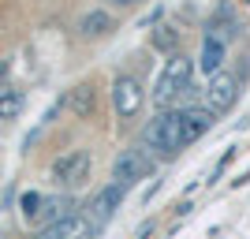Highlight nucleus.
Masks as SVG:
<instances>
[{
    "mask_svg": "<svg viewBox=\"0 0 250 239\" xmlns=\"http://www.w3.org/2000/svg\"><path fill=\"white\" fill-rule=\"evenodd\" d=\"M149 168H153L149 153H142V150H124V153L112 161V179L124 183V187H131V183H138V179L146 176Z\"/></svg>",
    "mask_w": 250,
    "mask_h": 239,
    "instance_id": "6",
    "label": "nucleus"
},
{
    "mask_svg": "<svg viewBox=\"0 0 250 239\" xmlns=\"http://www.w3.org/2000/svg\"><path fill=\"white\" fill-rule=\"evenodd\" d=\"M198 71H206L209 79L217 71H224V42L206 34V42H202V56H198Z\"/></svg>",
    "mask_w": 250,
    "mask_h": 239,
    "instance_id": "9",
    "label": "nucleus"
},
{
    "mask_svg": "<svg viewBox=\"0 0 250 239\" xmlns=\"http://www.w3.org/2000/svg\"><path fill=\"white\" fill-rule=\"evenodd\" d=\"M8 90H11L8 83H0V101H4V97H8Z\"/></svg>",
    "mask_w": 250,
    "mask_h": 239,
    "instance_id": "20",
    "label": "nucleus"
},
{
    "mask_svg": "<svg viewBox=\"0 0 250 239\" xmlns=\"http://www.w3.org/2000/svg\"><path fill=\"white\" fill-rule=\"evenodd\" d=\"M142 142L149 146V153L172 161V157L190 142L187 138V124H183V109H165L161 116H153L149 127L142 131Z\"/></svg>",
    "mask_w": 250,
    "mask_h": 239,
    "instance_id": "1",
    "label": "nucleus"
},
{
    "mask_svg": "<svg viewBox=\"0 0 250 239\" xmlns=\"http://www.w3.org/2000/svg\"><path fill=\"white\" fill-rule=\"evenodd\" d=\"M8 79V60H0V83Z\"/></svg>",
    "mask_w": 250,
    "mask_h": 239,
    "instance_id": "19",
    "label": "nucleus"
},
{
    "mask_svg": "<svg viewBox=\"0 0 250 239\" xmlns=\"http://www.w3.org/2000/svg\"><path fill=\"white\" fill-rule=\"evenodd\" d=\"M142 101H146V94H142V83H138L135 75H116V83H112L116 116L120 120H135L142 112Z\"/></svg>",
    "mask_w": 250,
    "mask_h": 239,
    "instance_id": "4",
    "label": "nucleus"
},
{
    "mask_svg": "<svg viewBox=\"0 0 250 239\" xmlns=\"http://www.w3.org/2000/svg\"><path fill=\"white\" fill-rule=\"evenodd\" d=\"M67 109H71L79 120H90V116H94V109H97V94H94V86H90V83L75 86L71 94H67Z\"/></svg>",
    "mask_w": 250,
    "mask_h": 239,
    "instance_id": "10",
    "label": "nucleus"
},
{
    "mask_svg": "<svg viewBox=\"0 0 250 239\" xmlns=\"http://www.w3.org/2000/svg\"><path fill=\"white\" fill-rule=\"evenodd\" d=\"M194 67H198V60H190L183 52H172V56H168L165 71L157 75V86H153V105L157 109H168L176 97L187 94L190 79H194Z\"/></svg>",
    "mask_w": 250,
    "mask_h": 239,
    "instance_id": "2",
    "label": "nucleus"
},
{
    "mask_svg": "<svg viewBox=\"0 0 250 239\" xmlns=\"http://www.w3.org/2000/svg\"><path fill=\"white\" fill-rule=\"evenodd\" d=\"M22 112V94L19 90H8V97L0 101V120H15Z\"/></svg>",
    "mask_w": 250,
    "mask_h": 239,
    "instance_id": "16",
    "label": "nucleus"
},
{
    "mask_svg": "<svg viewBox=\"0 0 250 239\" xmlns=\"http://www.w3.org/2000/svg\"><path fill=\"white\" fill-rule=\"evenodd\" d=\"M112 4H116V8H135L138 0H112Z\"/></svg>",
    "mask_w": 250,
    "mask_h": 239,
    "instance_id": "18",
    "label": "nucleus"
},
{
    "mask_svg": "<svg viewBox=\"0 0 250 239\" xmlns=\"http://www.w3.org/2000/svg\"><path fill=\"white\" fill-rule=\"evenodd\" d=\"M183 124H187V138L194 142L213 127V112L209 109H183Z\"/></svg>",
    "mask_w": 250,
    "mask_h": 239,
    "instance_id": "12",
    "label": "nucleus"
},
{
    "mask_svg": "<svg viewBox=\"0 0 250 239\" xmlns=\"http://www.w3.org/2000/svg\"><path fill=\"white\" fill-rule=\"evenodd\" d=\"M52 179L63 183V187H83L90 179V153L86 150H71L52 161Z\"/></svg>",
    "mask_w": 250,
    "mask_h": 239,
    "instance_id": "5",
    "label": "nucleus"
},
{
    "mask_svg": "<svg viewBox=\"0 0 250 239\" xmlns=\"http://www.w3.org/2000/svg\"><path fill=\"white\" fill-rule=\"evenodd\" d=\"M235 101H239V79L228 71H217L206 86V109L213 116H224L235 109Z\"/></svg>",
    "mask_w": 250,
    "mask_h": 239,
    "instance_id": "3",
    "label": "nucleus"
},
{
    "mask_svg": "<svg viewBox=\"0 0 250 239\" xmlns=\"http://www.w3.org/2000/svg\"><path fill=\"white\" fill-rule=\"evenodd\" d=\"M42 202H45V195H38V191H26V195L19 198V209H22V217L30 220H38V213H42Z\"/></svg>",
    "mask_w": 250,
    "mask_h": 239,
    "instance_id": "15",
    "label": "nucleus"
},
{
    "mask_svg": "<svg viewBox=\"0 0 250 239\" xmlns=\"http://www.w3.org/2000/svg\"><path fill=\"white\" fill-rule=\"evenodd\" d=\"M63 217H71V198H45L42 202V213H38V220L34 224H56V220H63Z\"/></svg>",
    "mask_w": 250,
    "mask_h": 239,
    "instance_id": "11",
    "label": "nucleus"
},
{
    "mask_svg": "<svg viewBox=\"0 0 250 239\" xmlns=\"http://www.w3.org/2000/svg\"><path fill=\"white\" fill-rule=\"evenodd\" d=\"M79 30L86 38H104V34H112V15L108 11H86L83 22H79Z\"/></svg>",
    "mask_w": 250,
    "mask_h": 239,
    "instance_id": "13",
    "label": "nucleus"
},
{
    "mask_svg": "<svg viewBox=\"0 0 250 239\" xmlns=\"http://www.w3.org/2000/svg\"><path fill=\"white\" fill-rule=\"evenodd\" d=\"M231 157H235V146H228V150H224V157L217 161V168H213V176H209V183H217V179H220V172H224V168L231 165Z\"/></svg>",
    "mask_w": 250,
    "mask_h": 239,
    "instance_id": "17",
    "label": "nucleus"
},
{
    "mask_svg": "<svg viewBox=\"0 0 250 239\" xmlns=\"http://www.w3.org/2000/svg\"><path fill=\"white\" fill-rule=\"evenodd\" d=\"M124 183H108V187H101L94 198H90V220H94L97 228H101L104 220H112V213L120 209V202H124Z\"/></svg>",
    "mask_w": 250,
    "mask_h": 239,
    "instance_id": "8",
    "label": "nucleus"
},
{
    "mask_svg": "<svg viewBox=\"0 0 250 239\" xmlns=\"http://www.w3.org/2000/svg\"><path fill=\"white\" fill-rule=\"evenodd\" d=\"M94 236H97V224L83 213H71V217L56 220L42 232V239H94Z\"/></svg>",
    "mask_w": 250,
    "mask_h": 239,
    "instance_id": "7",
    "label": "nucleus"
},
{
    "mask_svg": "<svg viewBox=\"0 0 250 239\" xmlns=\"http://www.w3.org/2000/svg\"><path fill=\"white\" fill-rule=\"evenodd\" d=\"M153 49H161V52H172L179 49V30H172V26H157L153 30Z\"/></svg>",
    "mask_w": 250,
    "mask_h": 239,
    "instance_id": "14",
    "label": "nucleus"
}]
</instances>
